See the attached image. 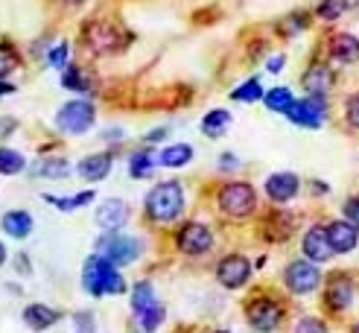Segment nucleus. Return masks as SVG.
Returning a JSON list of instances; mask_svg holds the SVG:
<instances>
[{"label": "nucleus", "instance_id": "f257e3e1", "mask_svg": "<svg viewBox=\"0 0 359 333\" xmlns=\"http://www.w3.org/2000/svg\"><path fill=\"white\" fill-rule=\"evenodd\" d=\"M190 193L182 179H164L155 182L147 196H143V217L158 231H172L178 222L187 219Z\"/></svg>", "mask_w": 359, "mask_h": 333}, {"label": "nucleus", "instance_id": "f03ea898", "mask_svg": "<svg viewBox=\"0 0 359 333\" xmlns=\"http://www.w3.org/2000/svg\"><path fill=\"white\" fill-rule=\"evenodd\" d=\"M79 284L91 298H117V295H129V280H126L123 269L114 260H109L102 252H91L82 263L79 272Z\"/></svg>", "mask_w": 359, "mask_h": 333}, {"label": "nucleus", "instance_id": "7ed1b4c3", "mask_svg": "<svg viewBox=\"0 0 359 333\" xmlns=\"http://www.w3.org/2000/svg\"><path fill=\"white\" fill-rule=\"evenodd\" d=\"M132 41H135V35L117 27L114 21H109V18H88L79 27V44L85 47L88 56H94V59L120 56L123 50H129Z\"/></svg>", "mask_w": 359, "mask_h": 333}, {"label": "nucleus", "instance_id": "20e7f679", "mask_svg": "<svg viewBox=\"0 0 359 333\" xmlns=\"http://www.w3.org/2000/svg\"><path fill=\"white\" fill-rule=\"evenodd\" d=\"M170 240H172V249L187 260H202L217 249V231L199 217H187L184 222H178L172 228Z\"/></svg>", "mask_w": 359, "mask_h": 333}, {"label": "nucleus", "instance_id": "39448f33", "mask_svg": "<svg viewBox=\"0 0 359 333\" xmlns=\"http://www.w3.org/2000/svg\"><path fill=\"white\" fill-rule=\"evenodd\" d=\"M100 109L91 97H70L53 114V129L62 137H82L97 126Z\"/></svg>", "mask_w": 359, "mask_h": 333}, {"label": "nucleus", "instance_id": "423d86ee", "mask_svg": "<svg viewBox=\"0 0 359 333\" xmlns=\"http://www.w3.org/2000/svg\"><path fill=\"white\" fill-rule=\"evenodd\" d=\"M213 202H217V210L228 219H248L257 214V205H260V196H257V187L251 182H240V179H231V182H222L213 193Z\"/></svg>", "mask_w": 359, "mask_h": 333}, {"label": "nucleus", "instance_id": "0eeeda50", "mask_svg": "<svg viewBox=\"0 0 359 333\" xmlns=\"http://www.w3.org/2000/svg\"><path fill=\"white\" fill-rule=\"evenodd\" d=\"M94 252H102L123 269V266H135L147 254V240L126 231H100V237L94 240Z\"/></svg>", "mask_w": 359, "mask_h": 333}, {"label": "nucleus", "instance_id": "6e6552de", "mask_svg": "<svg viewBox=\"0 0 359 333\" xmlns=\"http://www.w3.org/2000/svg\"><path fill=\"white\" fill-rule=\"evenodd\" d=\"M243 313H245L248 327L255 330V333H278L280 325H283V319H286L283 301H280L278 295H272V292L251 295L248 301H245V307H243Z\"/></svg>", "mask_w": 359, "mask_h": 333}, {"label": "nucleus", "instance_id": "1a4fd4ad", "mask_svg": "<svg viewBox=\"0 0 359 333\" xmlns=\"http://www.w3.org/2000/svg\"><path fill=\"white\" fill-rule=\"evenodd\" d=\"M283 287L290 295L295 298H307V295H316L325 284V272H321L318 263L307 260V257H295L283 266Z\"/></svg>", "mask_w": 359, "mask_h": 333}, {"label": "nucleus", "instance_id": "9d476101", "mask_svg": "<svg viewBox=\"0 0 359 333\" xmlns=\"http://www.w3.org/2000/svg\"><path fill=\"white\" fill-rule=\"evenodd\" d=\"M283 117L298 129L318 132L330 117V97L327 94H304L301 100L295 97V102L290 105V111Z\"/></svg>", "mask_w": 359, "mask_h": 333}, {"label": "nucleus", "instance_id": "9b49d317", "mask_svg": "<svg viewBox=\"0 0 359 333\" xmlns=\"http://www.w3.org/2000/svg\"><path fill=\"white\" fill-rule=\"evenodd\" d=\"M255 263H251L243 252H228L217 260V266H213V278H217V284L222 290H231L237 292L243 287L251 284V278H255Z\"/></svg>", "mask_w": 359, "mask_h": 333}, {"label": "nucleus", "instance_id": "f8f14e48", "mask_svg": "<svg viewBox=\"0 0 359 333\" xmlns=\"http://www.w3.org/2000/svg\"><path fill=\"white\" fill-rule=\"evenodd\" d=\"M356 301V280L351 272H333L325 280V292H321V304L327 313L342 315L353 307Z\"/></svg>", "mask_w": 359, "mask_h": 333}, {"label": "nucleus", "instance_id": "ddd939ff", "mask_svg": "<svg viewBox=\"0 0 359 333\" xmlns=\"http://www.w3.org/2000/svg\"><path fill=\"white\" fill-rule=\"evenodd\" d=\"M301 175L292 170H278V172H269L266 182H263V196L272 202L275 208H283L298 199L301 193Z\"/></svg>", "mask_w": 359, "mask_h": 333}, {"label": "nucleus", "instance_id": "4468645a", "mask_svg": "<svg viewBox=\"0 0 359 333\" xmlns=\"http://www.w3.org/2000/svg\"><path fill=\"white\" fill-rule=\"evenodd\" d=\"M94 222L100 231H123L132 222V205L120 196H105L94 208Z\"/></svg>", "mask_w": 359, "mask_h": 333}, {"label": "nucleus", "instance_id": "2eb2a0df", "mask_svg": "<svg viewBox=\"0 0 359 333\" xmlns=\"http://www.w3.org/2000/svg\"><path fill=\"white\" fill-rule=\"evenodd\" d=\"M114 164H117V149H105V152H91V155H85L79 158V161L74 164L76 170V179H82L85 184H100L105 182L109 175L114 172Z\"/></svg>", "mask_w": 359, "mask_h": 333}, {"label": "nucleus", "instance_id": "dca6fc26", "mask_svg": "<svg viewBox=\"0 0 359 333\" xmlns=\"http://www.w3.org/2000/svg\"><path fill=\"white\" fill-rule=\"evenodd\" d=\"M59 85L65 88V91L74 94V97H94L100 91V76H97L94 67L70 62L59 74Z\"/></svg>", "mask_w": 359, "mask_h": 333}, {"label": "nucleus", "instance_id": "f3484780", "mask_svg": "<svg viewBox=\"0 0 359 333\" xmlns=\"http://www.w3.org/2000/svg\"><path fill=\"white\" fill-rule=\"evenodd\" d=\"M301 257H307L318 266H325L327 260L336 257L333 245H330V237H327V222H313L307 231L301 237Z\"/></svg>", "mask_w": 359, "mask_h": 333}, {"label": "nucleus", "instance_id": "a211bd4d", "mask_svg": "<svg viewBox=\"0 0 359 333\" xmlns=\"http://www.w3.org/2000/svg\"><path fill=\"white\" fill-rule=\"evenodd\" d=\"M301 85H304V94H327L336 88V70L333 62L325 59H313L307 64V70L301 74Z\"/></svg>", "mask_w": 359, "mask_h": 333}, {"label": "nucleus", "instance_id": "6ab92c4d", "mask_svg": "<svg viewBox=\"0 0 359 333\" xmlns=\"http://www.w3.org/2000/svg\"><path fill=\"white\" fill-rule=\"evenodd\" d=\"M327 59L339 67H351L359 64V35L348 32V29H339L327 39Z\"/></svg>", "mask_w": 359, "mask_h": 333}, {"label": "nucleus", "instance_id": "aec40b11", "mask_svg": "<svg viewBox=\"0 0 359 333\" xmlns=\"http://www.w3.org/2000/svg\"><path fill=\"white\" fill-rule=\"evenodd\" d=\"M29 172H32V179H44V182H65V179H74L76 175L70 158L50 155V152H44L41 158H35V161L29 164Z\"/></svg>", "mask_w": 359, "mask_h": 333}, {"label": "nucleus", "instance_id": "412c9836", "mask_svg": "<svg viewBox=\"0 0 359 333\" xmlns=\"http://www.w3.org/2000/svg\"><path fill=\"white\" fill-rule=\"evenodd\" d=\"M295 214H290V210H283V208H275L272 214H266L263 222H260V231L269 243H286L292 234H295Z\"/></svg>", "mask_w": 359, "mask_h": 333}, {"label": "nucleus", "instance_id": "4be33fe9", "mask_svg": "<svg viewBox=\"0 0 359 333\" xmlns=\"http://www.w3.org/2000/svg\"><path fill=\"white\" fill-rule=\"evenodd\" d=\"M327 237H330V245H333V252L339 257L353 254L359 249V228L353 222H348L345 217L327 222Z\"/></svg>", "mask_w": 359, "mask_h": 333}, {"label": "nucleus", "instance_id": "5701e85b", "mask_svg": "<svg viewBox=\"0 0 359 333\" xmlns=\"http://www.w3.org/2000/svg\"><path fill=\"white\" fill-rule=\"evenodd\" d=\"M155 152H158V149L149 147V144H143V147L132 149L129 155H126V172H129L135 182H147V179H152L155 170H158V158H155Z\"/></svg>", "mask_w": 359, "mask_h": 333}, {"label": "nucleus", "instance_id": "b1692460", "mask_svg": "<svg viewBox=\"0 0 359 333\" xmlns=\"http://www.w3.org/2000/svg\"><path fill=\"white\" fill-rule=\"evenodd\" d=\"M0 231H4L9 240H27L35 231V217L27 208H9L0 217Z\"/></svg>", "mask_w": 359, "mask_h": 333}, {"label": "nucleus", "instance_id": "393cba45", "mask_svg": "<svg viewBox=\"0 0 359 333\" xmlns=\"http://www.w3.org/2000/svg\"><path fill=\"white\" fill-rule=\"evenodd\" d=\"M21 319H24V325H27L29 330L44 333V330H50L53 325H59L62 313H59L56 307L44 304V301H29V304L21 310Z\"/></svg>", "mask_w": 359, "mask_h": 333}, {"label": "nucleus", "instance_id": "a878e982", "mask_svg": "<svg viewBox=\"0 0 359 333\" xmlns=\"http://www.w3.org/2000/svg\"><path fill=\"white\" fill-rule=\"evenodd\" d=\"M158 167H164V170H184L187 164H193V158H196V149L193 144H187V140H175V144H164L158 152Z\"/></svg>", "mask_w": 359, "mask_h": 333}, {"label": "nucleus", "instance_id": "bb28decb", "mask_svg": "<svg viewBox=\"0 0 359 333\" xmlns=\"http://www.w3.org/2000/svg\"><path fill=\"white\" fill-rule=\"evenodd\" d=\"M155 304H161V298H158V290H155L152 280H149V278L135 280V284L129 287V307H132V315L149 310V307H155Z\"/></svg>", "mask_w": 359, "mask_h": 333}, {"label": "nucleus", "instance_id": "cd10ccee", "mask_svg": "<svg viewBox=\"0 0 359 333\" xmlns=\"http://www.w3.org/2000/svg\"><path fill=\"white\" fill-rule=\"evenodd\" d=\"M231 123H234V114H231L228 109H210V111H205L199 129H202V135H205L208 140H219V137L228 135Z\"/></svg>", "mask_w": 359, "mask_h": 333}, {"label": "nucleus", "instance_id": "c85d7f7f", "mask_svg": "<svg viewBox=\"0 0 359 333\" xmlns=\"http://www.w3.org/2000/svg\"><path fill=\"white\" fill-rule=\"evenodd\" d=\"M24 64L27 59L18 50V44H12L9 39H0V79H12L15 74H21Z\"/></svg>", "mask_w": 359, "mask_h": 333}, {"label": "nucleus", "instance_id": "c756f323", "mask_svg": "<svg viewBox=\"0 0 359 333\" xmlns=\"http://www.w3.org/2000/svg\"><path fill=\"white\" fill-rule=\"evenodd\" d=\"M164 322H167V307L164 304H155L149 310L132 315V330L135 333H158Z\"/></svg>", "mask_w": 359, "mask_h": 333}, {"label": "nucleus", "instance_id": "7c9ffc66", "mask_svg": "<svg viewBox=\"0 0 359 333\" xmlns=\"http://www.w3.org/2000/svg\"><path fill=\"white\" fill-rule=\"evenodd\" d=\"M24 170H29L27 155L15 147L0 144V175H4V179H12V175H21Z\"/></svg>", "mask_w": 359, "mask_h": 333}, {"label": "nucleus", "instance_id": "2f4dec72", "mask_svg": "<svg viewBox=\"0 0 359 333\" xmlns=\"http://www.w3.org/2000/svg\"><path fill=\"white\" fill-rule=\"evenodd\" d=\"M74 62V44H70V39H59V41H53L50 50H47V56H44V67L50 70H56V74H62V70Z\"/></svg>", "mask_w": 359, "mask_h": 333}, {"label": "nucleus", "instance_id": "473e14b6", "mask_svg": "<svg viewBox=\"0 0 359 333\" xmlns=\"http://www.w3.org/2000/svg\"><path fill=\"white\" fill-rule=\"evenodd\" d=\"M310 21H313V15L307 9H295L278 24V32L283 35V39H298V35H304L310 29Z\"/></svg>", "mask_w": 359, "mask_h": 333}, {"label": "nucleus", "instance_id": "72a5a7b5", "mask_svg": "<svg viewBox=\"0 0 359 333\" xmlns=\"http://www.w3.org/2000/svg\"><path fill=\"white\" fill-rule=\"evenodd\" d=\"M292 102H295V94H292V88H286V85H275L263 94V105L272 114H286Z\"/></svg>", "mask_w": 359, "mask_h": 333}, {"label": "nucleus", "instance_id": "f704fd0d", "mask_svg": "<svg viewBox=\"0 0 359 333\" xmlns=\"http://www.w3.org/2000/svg\"><path fill=\"white\" fill-rule=\"evenodd\" d=\"M263 94H266V88H263L260 76H248L245 82H240L234 91H231V100L251 105V102H263Z\"/></svg>", "mask_w": 359, "mask_h": 333}, {"label": "nucleus", "instance_id": "c9c22d12", "mask_svg": "<svg viewBox=\"0 0 359 333\" xmlns=\"http://www.w3.org/2000/svg\"><path fill=\"white\" fill-rule=\"evenodd\" d=\"M348 6H351V0H318L313 12H316L318 21H325V24H336L339 18H342V15L348 12Z\"/></svg>", "mask_w": 359, "mask_h": 333}, {"label": "nucleus", "instance_id": "e433bc0d", "mask_svg": "<svg viewBox=\"0 0 359 333\" xmlns=\"http://www.w3.org/2000/svg\"><path fill=\"white\" fill-rule=\"evenodd\" d=\"M292 333H330V325L321 319V315H301Z\"/></svg>", "mask_w": 359, "mask_h": 333}, {"label": "nucleus", "instance_id": "4c0bfd02", "mask_svg": "<svg viewBox=\"0 0 359 333\" xmlns=\"http://www.w3.org/2000/svg\"><path fill=\"white\" fill-rule=\"evenodd\" d=\"M342 114H345L348 129L359 132V91H353V94L345 97V109H342Z\"/></svg>", "mask_w": 359, "mask_h": 333}, {"label": "nucleus", "instance_id": "58836bf2", "mask_svg": "<svg viewBox=\"0 0 359 333\" xmlns=\"http://www.w3.org/2000/svg\"><path fill=\"white\" fill-rule=\"evenodd\" d=\"M74 327H76V333H97V315L91 310H76Z\"/></svg>", "mask_w": 359, "mask_h": 333}, {"label": "nucleus", "instance_id": "ea45409f", "mask_svg": "<svg viewBox=\"0 0 359 333\" xmlns=\"http://www.w3.org/2000/svg\"><path fill=\"white\" fill-rule=\"evenodd\" d=\"M12 269H15L18 278H29L35 272V263H32V257L27 252H15L12 254Z\"/></svg>", "mask_w": 359, "mask_h": 333}, {"label": "nucleus", "instance_id": "a19ab883", "mask_svg": "<svg viewBox=\"0 0 359 333\" xmlns=\"http://www.w3.org/2000/svg\"><path fill=\"white\" fill-rule=\"evenodd\" d=\"M217 167H219L222 175H228V172H237V170L243 167V161H240L234 152H222V155L217 158Z\"/></svg>", "mask_w": 359, "mask_h": 333}, {"label": "nucleus", "instance_id": "79ce46f5", "mask_svg": "<svg viewBox=\"0 0 359 333\" xmlns=\"http://www.w3.org/2000/svg\"><path fill=\"white\" fill-rule=\"evenodd\" d=\"M18 132V117L12 114H0V144H6V140Z\"/></svg>", "mask_w": 359, "mask_h": 333}, {"label": "nucleus", "instance_id": "37998d69", "mask_svg": "<svg viewBox=\"0 0 359 333\" xmlns=\"http://www.w3.org/2000/svg\"><path fill=\"white\" fill-rule=\"evenodd\" d=\"M342 217L359 228V196H348V199L342 202Z\"/></svg>", "mask_w": 359, "mask_h": 333}, {"label": "nucleus", "instance_id": "c03bdc74", "mask_svg": "<svg viewBox=\"0 0 359 333\" xmlns=\"http://www.w3.org/2000/svg\"><path fill=\"white\" fill-rule=\"evenodd\" d=\"M70 196H74V210H79V208L94 205L97 190H94V187H85V190H79V193H70Z\"/></svg>", "mask_w": 359, "mask_h": 333}, {"label": "nucleus", "instance_id": "a18cd8bd", "mask_svg": "<svg viewBox=\"0 0 359 333\" xmlns=\"http://www.w3.org/2000/svg\"><path fill=\"white\" fill-rule=\"evenodd\" d=\"M100 137H102V144H111V147H117V144H123V140H126V129H120V126L102 129V132H100Z\"/></svg>", "mask_w": 359, "mask_h": 333}, {"label": "nucleus", "instance_id": "49530a36", "mask_svg": "<svg viewBox=\"0 0 359 333\" xmlns=\"http://www.w3.org/2000/svg\"><path fill=\"white\" fill-rule=\"evenodd\" d=\"M167 137H170V129H167V126H158V129H152V132H147V135H143V144L158 147V144H164Z\"/></svg>", "mask_w": 359, "mask_h": 333}, {"label": "nucleus", "instance_id": "de8ad7c7", "mask_svg": "<svg viewBox=\"0 0 359 333\" xmlns=\"http://www.w3.org/2000/svg\"><path fill=\"white\" fill-rule=\"evenodd\" d=\"M283 67H286V56H283V53H275V56L266 59V70H269V74H280Z\"/></svg>", "mask_w": 359, "mask_h": 333}, {"label": "nucleus", "instance_id": "09e8293b", "mask_svg": "<svg viewBox=\"0 0 359 333\" xmlns=\"http://www.w3.org/2000/svg\"><path fill=\"white\" fill-rule=\"evenodd\" d=\"M310 193H313V196H327V193H330V184L313 179V182H310Z\"/></svg>", "mask_w": 359, "mask_h": 333}, {"label": "nucleus", "instance_id": "8fccbe9b", "mask_svg": "<svg viewBox=\"0 0 359 333\" xmlns=\"http://www.w3.org/2000/svg\"><path fill=\"white\" fill-rule=\"evenodd\" d=\"M18 91V85L15 82H9V79H0V100H4V97H12Z\"/></svg>", "mask_w": 359, "mask_h": 333}, {"label": "nucleus", "instance_id": "3c124183", "mask_svg": "<svg viewBox=\"0 0 359 333\" xmlns=\"http://www.w3.org/2000/svg\"><path fill=\"white\" fill-rule=\"evenodd\" d=\"M4 290H6L9 295H24V287H21V284H12V280H6Z\"/></svg>", "mask_w": 359, "mask_h": 333}, {"label": "nucleus", "instance_id": "603ef678", "mask_svg": "<svg viewBox=\"0 0 359 333\" xmlns=\"http://www.w3.org/2000/svg\"><path fill=\"white\" fill-rule=\"evenodd\" d=\"M6 263H9V249H6V243L0 240V269H4Z\"/></svg>", "mask_w": 359, "mask_h": 333}, {"label": "nucleus", "instance_id": "864d4df0", "mask_svg": "<svg viewBox=\"0 0 359 333\" xmlns=\"http://www.w3.org/2000/svg\"><path fill=\"white\" fill-rule=\"evenodd\" d=\"M62 6H67V9H79V6H85L88 0H59Z\"/></svg>", "mask_w": 359, "mask_h": 333}, {"label": "nucleus", "instance_id": "5fc2aeb1", "mask_svg": "<svg viewBox=\"0 0 359 333\" xmlns=\"http://www.w3.org/2000/svg\"><path fill=\"white\" fill-rule=\"evenodd\" d=\"M210 333H231V330H225V327H219V330H210Z\"/></svg>", "mask_w": 359, "mask_h": 333}, {"label": "nucleus", "instance_id": "6e6d98bb", "mask_svg": "<svg viewBox=\"0 0 359 333\" xmlns=\"http://www.w3.org/2000/svg\"><path fill=\"white\" fill-rule=\"evenodd\" d=\"M351 333H359V322H356V325H353V327H351Z\"/></svg>", "mask_w": 359, "mask_h": 333}]
</instances>
